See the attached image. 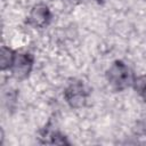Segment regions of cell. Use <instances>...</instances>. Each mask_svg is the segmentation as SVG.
<instances>
[{
    "mask_svg": "<svg viewBox=\"0 0 146 146\" xmlns=\"http://www.w3.org/2000/svg\"><path fill=\"white\" fill-rule=\"evenodd\" d=\"M106 80L114 91H123L132 86L135 75L122 60H114L106 71Z\"/></svg>",
    "mask_w": 146,
    "mask_h": 146,
    "instance_id": "obj_1",
    "label": "cell"
},
{
    "mask_svg": "<svg viewBox=\"0 0 146 146\" xmlns=\"http://www.w3.org/2000/svg\"><path fill=\"white\" fill-rule=\"evenodd\" d=\"M64 98L72 108H81L86 105L88 91L80 80L71 81L64 90Z\"/></svg>",
    "mask_w": 146,
    "mask_h": 146,
    "instance_id": "obj_2",
    "label": "cell"
},
{
    "mask_svg": "<svg viewBox=\"0 0 146 146\" xmlns=\"http://www.w3.org/2000/svg\"><path fill=\"white\" fill-rule=\"evenodd\" d=\"M34 58L29 52H16L10 71L17 80L26 79L33 68Z\"/></svg>",
    "mask_w": 146,
    "mask_h": 146,
    "instance_id": "obj_3",
    "label": "cell"
},
{
    "mask_svg": "<svg viewBox=\"0 0 146 146\" xmlns=\"http://www.w3.org/2000/svg\"><path fill=\"white\" fill-rule=\"evenodd\" d=\"M50 19H51V13L49 7L44 3H38L34 5L30 10L26 18V23L31 27L43 29L50 23Z\"/></svg>",
    "mask_w": 146,
    "mask_h": 146,
    "instance_id": "obj_4",
    "label": "cell"
},
{
    "mask_svg": "<svg viewBox=\"0 0 146 146\" xmlns=\"http://www.w3.org/2000/svg\"><path fill=\"white\" fill-rule=\"evenodd\" d=\"M15 54L16 51H14L13 49H10L9 47L2 46L1 47V55H0V67L2 71L6 70H10L14 58H15Z\"/></svg>",
    "mask_w": 146,
    "mask_h": 146,
    "instance_id": "obj_5",
    "label": "cell"
},
{
    "mask_svg": "<svg viewBox=\"0 0 146 146\" xmlns=\"http://www.w3.org/2000/svg\"><path fill=\"white\" fill-rule=\"evenodd\" d=\"M132 87L135 91L143 98V100L146 103V74H141L138 76H135Z\"/></svg>",
    "mask_w": 146,
    "mask_h": 146,
    "instance_id": "obj_6",
    "label": "cell"
},
{
    "mask_svg": "<svg viewBox=\"0 0 146 146\" xmlns=\"http://www.w3.org/2000/svg\"><path fill=\"white\" fill-rule=\"evenodd\" d=\"M97 2H103V1H105V0H96Z\"/></svg>",
    "mask_w": 146,
    "mask_h": 146,
    "instance_id": "obj_7",
    "label": "cell"
}]
</instances>
